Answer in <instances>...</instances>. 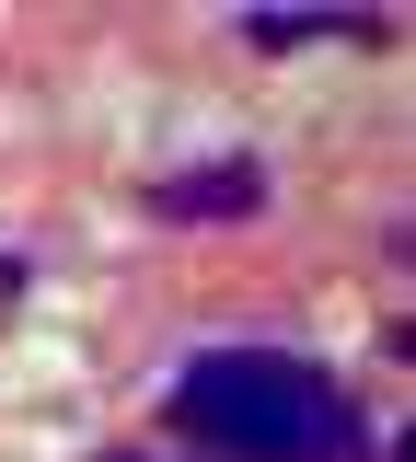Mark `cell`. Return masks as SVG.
I'll return each instance as SVG.
<instances>
[{
    "label": "cell",
    "instance_id": "1",
    "mask_svg": "<svg viewBox=\"0 0 416 462\" xmlns=\"http://www.w3.org/2000/svg\"><path fill=\"white\" fill-rule=\"evenodd\" d=\"M174 416L232 462H382L358 393L290 346H197L174 370Z\"/></svg>",
    "mask_w": 416,
    "mask_h": 462
},
{
    "label": "cell",
    "instance_id": "2",
    "mask_svg": "<svg viewBox=\"0 0 416 462\" xmlns=\"http://www.w3.org/2000/svg\"><path fill=\"white\" fill-rule=\"evenodd\" d=\"M254 208H266V162H243V151H220V162H185V173H151V220H174V231L254 220Z\"/></svg>",
    "mask_w": 416,
    "mask_h": 462
},
{
    "label": "cell",
    "instance_id": "3",
    "mask_svg": "<svg viewBox=\"0 0 416 462\" xmlns=\"http://www.w3.org/2000/svg\"><path fill=\"white\" fill-rule=\"evenodd\" d=\"M232 35L243 47H266V58H290V47H370V35H393L382 12H232Z\"/></svg>",
    "mask_w": 416,
    "mask_h": 462
},
{
    "label": "cell",
    "instance_id": "4",
    "mask_svg": "<svg viewBox=\"0 0 416 462\" xmlns=\"http://www.w3.org/2000/svg\"><path fill=\"white\" fill-rule=\"evenodd\" d=\"M105 462H162V451H105Z\"/></svg>",
    "mask_w": 416,
    "mask_h": 462
}]
</instances>
